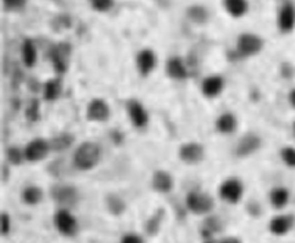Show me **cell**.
<instances>
[{
  "label": "cell",
  "mask_w": 295,
  "mask_h": 243,
  "mask_svg": "<svg viewBox=\"0 0 295 243\" xmlns=\"http://www.w3.org/2000/svg\"><path fill=\"white\" fill-rule=\"evenodd\" d=\"M100 156H102V149L96 143L93 141L82 143L74 152V166L82 172L92 170L100 162Z\"/></svg>",
  "instance_id": "obj_1"
},
{
  "label": "cell",
  "mask_w": 295,
  "mask_h": 243,
  "mask_svg": "<svg viewBox=\"0 0 295 243\" xmlns=\"http://www.w3.org/2000/svg\"><path fill=\"white\" fill-rule=\"evenodd\" d=\"M50 195L53 198V201L58 206H61V209L70 210L78 203V191L72 185H54L52 187Z\"/></svg>",
  "instance_id": "obj_2"
},
{
  "label": "cell",
  "mask_w": 295,
  "mask_h": 243,
  "mask_svg": "<svg viewBox=\"0 0 295 243\" xmlns=\"http://www.w3.org/2000/svg\"><path fill=\"white\" fill-rule=\"evenodd\" d=\"M187 209L194 214H205L211 212L214 201L210 195L202 192H190L186 198Z\"/></svg>",
  "instance_id": "obj_3"
},
{
  "label": "cell",
  "mask_w": 295,
  "mask_h": 243,
  "mask_svg": "<svg viewBox=\"0 0 295 243\" xmlns=\"http://www.w3.org/2000/svg\"><path fill=\"white\" fill-rule=\"evenodd\" d=\"M54 226L61 235L72 237L78 230V221L68 209H60L54 216Z\"/></svg>",
  "instance_id": "obj_4"
},
{
  "label": "cell",
  "mask_w": 295,
  "mask_h": 243,
  "mask_svg": "<svg viewBox=\"0 0 295 243\" xmlns=\"http://www.w3.org/2000/svg\"><path fill=\"white\" fill-rule=\"evenodd\" d=\"M50 151H52L50 141L43 140V138H35V140L30 141L28 145L25 147V159L28 162H40L48 156Z\"/></svg>",
  "instance_id": "obj_5"
},
{
  "label": "cell",
  "mask_w": 295,
  "mask_h": 243,
  "mask_svg": "<svg viewBox=\"0 0 295 243\" xmlns=\"http://www.w3.org/2000/svg\"><path fill=\"white\" fill-rule=\"evenodd\" d=\"M110 116H111L110 105L102 98H93L89 102L88 111H86V118H88V120L102 123V122H107Z\"/></svg>",
  "instance_id": "obj_6"
},
{
  "label": "cell",
  "mask_w": 295,
  "mask_h": 243,
  "mask_svg": "<svg viewBox=\"0 0 295 243\" xmlns=\"http://www.w3.org/2000/svg\"><path fill=\"white\" fill-rule=\"evenodd\" d=\"M126 111L132 125L138 129H143L148 123V113L146 108L138 100H129L126 104Z\"/></svg>",
  "instance_id": "obj_7"
},
{
  "label": "cell",
  "mask_w": 295,
  "mask_h": 243,
  "mask_svg": "<svg viewBox=\"0 0 295 243\" xmlns=\"http://www.w3.org/2000/svg\"><path fill=\"white\" fill-rule=\"evenodd\" d=\"M70 51H71V47L68 43H58L48 51V57L58 73H64L66 71V64H68L66 59H68Z\"/></svg>",
  "instance_id": "obj_8"
},
{
  "label": "cell",
  "mask_w": 295,
  "mask_h": 243,
  "mask_svg": "<svg viewBox=\"0 0 295 243\" xmlns=\"http://www.w3.org/2000/svg\"><path fill=\"white\" fill-rule=\"evenodd\" d=\"M219 195L222 196L223 201L229 202V203H237L242 195V185L238 180H234V178L228 180L220 185Z\"/></svg>",
  "instance_id": "obj_9"
},
{
  "label": "cell",
  "mask_w": 295,
  "mask_h": 243,
  "mask_svg": "<svg viewBox=\"0 0 295 243\" xmlns=\"http://www.w3.org/2000/svg\"><path fill=\"white\" fill-rule=\"evenodd\" d=\"M179 158L188 165L198 163L204 158V148L197 143L183 144L179 149Z\"/></svg>",
  "instance_id": "obj_10"
},
{
  "label": "cell",
  "mask_w": 295,
  "mask_h": 243,
  "mask_svg": "<svg viewBox=\"0 0 295 243\" xmlns=\"http://www.w3.org/2000/svg\"><path fill=\"white\" fill-rule=\"evenodd\" d=\"M262 48V40L258 36L246 33L238 37V51L242 55H252Z\"/></svg>",
  "instance_id": "obj_11"
},
{
  "label": "cell",
  "mask_w": 295,
  "mask_h": 243,
  "mask_svg": "<svg viewBox=\"0 0 295 243\" xmlns=\"http://www.w3.org/2000/svg\"><path fill=\"white\" fill-rule=\"evenodd\" d=\"M136 64H138V72L143 75V76H147L150 75L152 69L156 68V64H157V58H156V54L152 53L151 50L146 48V50H142L140 53L138 54V58H136Z\"/></svg>",
  "instance_id": "obj_12"
},
{
  "label": "cell",
  "mask_w": 295,
  "mask_h": 243,
  "mask_svg": "<svg viewBox=\"0 0 295 243\" xmlns=\"http://www.w3.org/2000/svg\"><path fill=\"white\" fill-rule=\"evenodd\" d=\"M152 188L160 194H169L174 190V177L165 170H158L152 176Z\"/></svg>",
  "instance_id": "obj_13"
},
{
  "label": "cell",
  "mask_w": 295,
  "mask_h": 243,
  "mask_svg": "<svg viewBox=\"0 0 295 243\" xmlns=\"http://www.w3.org/2000/svg\"><path fill=\"white\" fill-rule=\"evenodd\" d=\"M259 147H260V138L255 134H247L238 141L236 151L238 156H248L255 151H258Z\"/></svg>",
  "instance_id": "obj_14"
},
{
  "label": "cell",
  "mask_w": 295,
  "mask_h": 243,
  "mask_svg": "<svg viewBox=\"0 0 295 243\" xmlns=\"http://www.w3.org/2000/svg\"><path fill=\"white\" fill-rule=\"evenodd\" d=\"M223 89V79L220 76H210L205 79L201 86L202 94L208 98L216 97Z\"/></svg>",
  "instance_id": "obj_15"
},
{
  "label": "cell",
  "mask_w": 295,
  "mask_h": 243,
  "mask_svg": "<svg viewBox=\"0 0 295 243\" xmlns=\"http://www.w3.org/2000/svg\"><path fill=\"white\" fill-rule=\"evenodd\" d=\"M295 25V10L291 4H286L278 15V26L284 32H290Z\"/></svg>",
  "instance_id": "obj_16"
},
{
  "label": "cell",
  "mask_w": 295,
  "mask_h": 243,
  "mask_svg": "<svg viewBox=\"0 0 295 243\" xmlns=\"http://www.w3.org/2000/svg\"><path fill=\"white\" fill-rule=\"evenodd\" d=\"M21 54H22V62H24L25 66L32 68V66L36 64L38 53L34 40L25 39L24 43H22V47H21Z\"/></svg>",
  "instance_id": "obj_17"
},
{
  "label": "cell",
  "mask_w": 295,
  "mask_h": 243,
  "mask_svg": "<svg viewBox=\"0 0 295 243\" xmlns=\"http://www.w3.org/2000/svg\"><path fill=\"white\" fill-rule=\"evenodd\" d=\"M61 91H62V84H61L60 79L48 80L44 83V86H43V98L48 102L56 101L60 97Z\"/></svg>",
  "instance_id": "obj_18"
},
{
  "label": "cell",
  "mask_w": 295,
  "mask_h": 243,
  "mask_svg": "<svg viewBox=\"0 0 295 243\" xmlns=\"http://www.w3.org/2000/svg\"><path fill=\"white\" fill-rule=\"evenodd\" d=\"M292 227V217L290 216H277L270 221V231L274 235H284Z\"/></svg>",
  "instance_id": "obj_19"
},
{
  "label": "cell",
  "mask_w": 295,
  "mask_h": 243,
  "mask_svg": "<svg viewBox=\"0 0 295 243\" xmlns=\"http://www.w3.org/2000/svg\"><path fill=\"white\" fill-rule=\"evenodd\" d=\"M166 71H168V75L172 79H186L187 76V69L184 64H183V61L180 58H170L168 61V65H166Z\"/></svg>",
  "instance_id": "obj_20"
},
{
  "label": "cell",
  "mask_w": 295,
  "mask_h": 243,
  "mask_svg": "<svg viewBox=\"0 0 295 243\" xmlns=\"http://www.w3.org/2000/svg\"><path fill=\"white\" fill-rule=\"evenodd\" d=\"M21 198H22V202L28 206H36L38 203H40L43 199V191L39 188V187H26L22 194H21Z\"/></svg>",
  "instance_id": "obj_21"
},
{
  "label": "cell",
  "mask_w": 295,
  "mask_h": 243,
  "mask_svg": "<svg viewBox=\"0 0 295 243\" xmlns=\"http://www.w3.org/2000/svg\"><path fill=\"white\" fill-rule=\"evenodd\" d=\"M236 126H237V120L232 113H223L216 120V129L223 134H229L234 131Z\"/></svg>",
  "instance_id": "obj_22"
},
{
  "label": "cell",
  "mask_w": 295,
  "mask_h": 243,
  "mask_svg": "<svg viewBox=\"0 0 295 243\" xmlns=\"http://www.w3.org/2000/svg\"><path fill=\"white\" fill-rule=\"evenodd\" d=\"M74 143V136H71L70 133H62L60 136L54 137L52 141H50V147H52V151H56V152H61V151H66Z\"/></svg>",
  "instance_id": "obj_23"
},
{
  "label": "cell",
  "mask_w": 295,
  "mask_h": 243,
  "mask_svg": "<svg viewBox=\"0 0 295 243\" xmlns=\"http://www.w3.org/2000/svg\"><path fill=\"white\" fill-rule=\"evenodd\" d=\"M224 7L233 17H241L247 11L248 4L246 0H224Z\"/></svg>",
  "instance_id": "obj_24"
},
{
  "label": "cell",
  "mask_w": 295,
  "mask_h": 243,
  "mask_svg": "<svg viewBox=\"0 0 295 243\" xmlns=\"http://www.w3.org/2000/svg\"><path fill=\"white\" fill-rule=\"evenodd\" d=\"M288 191L284 190V188H276V190L272 191L270 194V202L272 205L276 209H282L287 205L288 202Z\"/></svg>",
  "instance_id": "obj_25"
},
{
  "label": "cell",
  "mask_w": 295,
  "mask_h": 243,
  "mask_svg": "<svg viewBox=\"0 0 295 243\" xmlns=\"http://www.w3.org/2000/svg\"><path fill=\"white\" fill-rule=\"evenodd\" d=\"M25 118L28 119V122L35 123L40 118V104L38 98H32L28 104V107L25 109Z\"/></svg>",
  "instance_id": "obj_26"
},
{
  "label": "cell",
  "mask_w": 295,
  "mask_h": 243,
  "mask_svg": "<svg viewBox=\"0 0 295 243\" xmlns=\"http://www.w3.org/2000/svg\"><path fill=\"white\" fill-rule=\"evenodd\" d=\"M218 231H220V223L216 217H210V219L205 220L204 226H202V237L205 239H211L214 234H216Z\"/></svg>",
  "instance_id": "obj_27"
},
{
  "label": "cell",
  "mask_w": 295,
  "mask_h": 243,
  "mask_svg": "<svg viewBox=\"0 0 295 243\" xmlns=\"http://www.w3.org/2000/svg\"><path fill=\"white\" fill-rule=\"evenodd\" d=\"M187 15H188V18H190L192 21L197 22V24H202V22L206 21V18H208L206 10L201 6L190 7V8L187 10Z\"/></svg>",
  "instance_id": "obj_28"
},
{
  "label": "cell",
  "mask_w": 295,
  "mask_h": 243,
  "mask_svg": "<svg viewBox=\"0 0 295 243\" xmlns=\"http://www.w3.org/2000/svg\"><path fill=\"white\" fill-rule=\"evenodd\" d=\"M7 160L12 163V165H14V166H18V165H21L22 163V160L25 159V154L24 151H21L20 148H17V147H10V148L7 149Z\"/></svg>",
  "instance_id": "obj_29"
},
{
  "label": "cell",
  "mask_w": 295,
  "mask_h": 243,
  "mask_svg": "<svg viewBox=\"0 0 295 243\" xmlns=\"http://www.w3.org/2000/svg\"><path fill=\"white\" fill-rule=\"evenodd\" d=\"M107 206H108L110 212L112 214H120L124 213V210H125V203H124V201L115 195H110L107 198Z\"/></svg>",
  "instance_id": "obj_30"
},
{
  "label": "cell",
  "mask_w": 295,
  "mask_h": 243,
  "mask_svg": "<svg viewBox=\"0 0 295 243\" xmlns=\"http://www.w3.org/2000/svg\"><path fill=\"white\" fill-rule=\"evenodd\" d=\"M92 7L97 11H108L110 8L114 4V0H89Z\"/></svg>",
  "instance_id": "obj_31"
},
{
  "label": "cell",
  "mask_w": 295,
  "mask_h": 243,
  "mask_svg": "<svg viewBox=\"0 0 295 243\" xmlns=\"http://www.w3.org/2000/svg\"><path fill=\"white\" fill-rule=\"evenodd\" d=\"M284 163L290 167H295V148H284L282 151Z\"/></svg>",
  "instance_id": "obj_32"
},
{
  "label": "cell",
  "mask_w": 295,
  "mask_h": 243,
  "mask_svg": "<svg viewBox=\"0 0 295 243\" xmlns=\"http://www.w3.org/2000/svg\"><path fill=\"white\" fill-rule=\"evenodd\" d=\"M3 3H4V8H6V10L16 11V10L24 8L26 0H3Z\"/></svg>",
  "instance_id": "obj_33"
},
{
  "label": "cell",
  "mask_w": 295,
  "mask_h": 243,
  "mask_svg": "<svg viewBox=\"0 0 295 243\" xmlns=\"http://www.w3.org/2000/svg\"><path fill=\"white\" fill-rule=\"evenodd\" d=\"M0 221H2V235L6 237L7 234H8V231H10V224H12L10 216L7 213H2Z\"/></svg>",
  "instance_id": "obj_34"
},
{
  "label": "cell",
  "mask_w": 295,
  "mask_h": 243,
  "mask_svg": "<svg viewBox=\"0 0 295 243\" xmlns=\"http://www.w3.org/2000/svg\"><path fill=\"white\" fill-rule=\"evenodd\" d=\"M122 242H143V239L138 235H133V234H128V235H124L120 238Z\"/></svg>",
  "instance_id": "obj_35"
},
{
  "label": "cell",
  "mask_w": 295,
  "mask_h": 243,
  "mask_svg": "<svg viewBox=\"0 0 295 243\" xmlns=\"http://www.w3.org/2000/svg\"><path fill=\"white\" fill-rule=\"evenodd\" d=\"M290 102H291V105L295 108V90L290 94Z\"/></svg>",
  "instance_id": "obj_36"
},
{
  "label": "cell",
  "mask_w": 295,
  "mask_h": 243,
  "mask_svg": "<svg viewBox=\"0 0 295 243\" xmlns=\"http://www.w3.org/2000/svg\"><path fill=\"white\" fill-rule=\"evenodd\" d=\"M3 181H4V183L7 181V167H6V165H4V167H3Z\"/></svg>",
  "instance_id": "obj_37"
},
{
  "label": "cell",
  "mask_w": 295,
  "mask_h": 243,
  "mask_svg": "<svg viewBox=\"0 0 295 243\" xmlns=\"http://www.w3.org/2000/svg\"><path fill=\"white\" fill-rule=\"evenodd\" d=\"M294 134H295V123H294Z\"/></svg>",
  "instance_id": "obj_38"
}]
</instances>
